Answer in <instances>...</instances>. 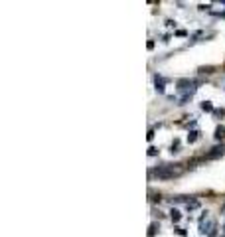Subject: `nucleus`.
<instances>
[{"mask_svg": "<svg viewBox=\"0 0 225 237\" xmlns=\"http://www.w3.org/2000/svg\"><path fill=\"white\" fill-rule=\"evenodd\" d=\"M176 34H178V36H188V32H186V30H178Z\"/></svg>", "mask_w": 225, "mask_h": 237, "instance_id": "obj_14", "label": "nucleus"}, {"mask_svg": "<svg viewBox=\"0 0 225 237\" xmlns=\"http://www.w3.org/2000/svg\"><path fill=\"white\" fill-rule=\"evenodd\" d=\"M188 209H190V212H194V209H197L200 208V202H197V200H192V202H188Z\"/></svg>", "mask_w": 225, "mask_h": 237, "instance_id": "obj_6", "label": "nucleus"}, {"mask_svg": "<svg viewBox=\"0 0 225 237\" xmlns=\"http://www.w3.org/2000/svg\"><path fill=\"white\" fill-rule=\"evenodd\" d=\"M202 111H207V113H209V111H213V105H211L209 101H203L202 103Z\"/></svg>", "mask_w": 225, "mask_h": 237, "instance_id": "obj_9", "label": "nucleus"}, {"mask_svg": "<svg viewBox=\"0 0 225 237\" xmlns=\"http://www.w3.org/2000/svg\"><path fill=\"white\" fill-rule=\"evenodd\" d=\"M148 154H150V156H156V154H158V148L150 146V148H148Z\"/></svg>", "mask_w": 225, "mask_h": 237, "instance_id": "obj_11", "label": "nucleus"}, {"mask_svg": "<svg viewBox=\"0 0 225 237\" xmlns=\"http://www.w3.org/2000/svg\"><path fill=\"white\" fill-rule=\"evenodd\" d=\"M156 89H158L160 93L164 91V79H162V77H158V75H156Z\"/></svg>", "mask_w": 225, "mask_h": 237, "instance_id": "obj_7", "label": "nucleus"}, {"mask_svg": "<svg viewBox=\"0 0 225 237\" xmlns=\"http://www.w3.org/2000/svg\"><path fill=\"white\" fill-rule=\"evenodd\" d=\"M170 215H172V221H176V223H178L180 219H182V215H180V212H178V209H172V212H170Z\"/></svg>", "mask_w": 225, "mask_h": 237, "instance_id": "obj_8", "label": "nucleus"}, {"mask_svg": "<svg viewBox=\"0 0 225 237\" xmlns=\"http://www.w3.org/2000/svg\"><path fill=\"white\" fill-rule=\"evenodd\" d=\"M180 174H182L180 164H164L158 166L156 170H152V176H156L158 180H172V178H178Z\"/></svg>", "mask_w": 225, "mask_h": 237, "instance_id": "obj_1", "label": "nucleus"}, {"mask_svg": "<svg viewBox=\"0 0 225 237\" xmlns=\"http://www.w3.org/2000/svg\"><path fill=\"white\" fill-rule=\"evenodd\" d=\"M223 235H225V227H223Z\"/></svg>", "mask_w": 225, "mask_h": 237, "instance_id": "obj_15", "label": "nucleus"}, {"mask_svg": "<svg viewBox=\"0 0 225 237\" xmlns=\"http://www.w3.org/2000/svg\"><path fill=\"white\" fill-rule=\"evenodd\" d=\"M225 154V146L221 144V146H215V148H211V152H207V158L209 160H213V158H219Z\"/></svg>", "mask_w": 225, "mask_h": 237, "instance_id": "obj_4", "label": "nucleus"}, {"mask_svg": "<svg viewBox=\"0 0 225 237\" xmlns=\"http://www.w3.org/2000/svg\"><path fill=\"white\" fill-rule=\"evenodd\" d=\"M178 146H180V142L174 140V142H172V152H178Z\"/></svg>", "mask_w": 225, "mask_h": 237, "instance_id": "obj_12", "label": "nucleus"}, {"mask_svg": "<svg viewBox=\"0 0 225 237\" xmlns=\"http://www.w3.org/2000/svg\"><path fill=\"white\" fill-rule=\"evenodd\" d=\"M178 93H180V105H184L190 97H192L194 93H196V89H197V83L196 81H192V79H180L178 83Z\"/></svg>", "mask_w": 225, "mask_h": 237, "instance_id": "obj_2", "label": "nucleus"}, {"mask_svg": "<svg viewBox=\"0 0 225 237\" xmlns=\"http://www.w3.org/2000/svg\"><path fill=\"white\" fill-rule=\"evenodd\" d=\"M197 138V130H192V133L188 134V142H194Z\"/></svg>", "mask_w": 225, "mask_h": 237, "instance_id": "obj_10", "label": "nucleus"}, {"mask_svg": "<svg viewBox=\"0 0 225 237\" xmlns=\"http://www.w3.org/2000/svg\"><path fill=\"white\" fill-rule=\"evenodd\" d=\"M154 231H156V223H152L150 225V235H154Z\"/></svg>", "mask_w": 225, "mask_h": 237, "instance_id": "obj_13", "label": "nucleus"}, {"mask_svg": "<svg viewBox=\"0 0 225 237\" xmlns=\"http://www.w3.org/2000/svg\"><path fill=\"white\" fill-rule=\"evenodd\" d=\"M215 138H217V140L225 138V127H223V124H219V127L215 128Z\"/></svg>", "mask_w": 225, "mask_h": 237, "instance_id": "obj_5", "label": "nucleus"}, {"mask_svg": "<svg viewBox=\"0 0 225 237\" xmlns=\"http://www.w3.org/2000/svg\"><path fill=\"white\" fill-rule=\"evenodd\" d=\"M223 237H225V235H223Z\"/></svg>", "mask_w": 225, "mask_h": 237, "instance_id": "obj_16", "label": "nucleus"}, {"mask_svg": "<svg viewBox=\"0 0 225 237\" xmlns=\"http://www.w3.org/2000/svg\"><path fill=\"white\" fill-rule=\"evenodd\" d=\"M215 229V221L213 219H209V215H207V212H203V215L200 218V235H209L211 231Z\"/></svg>", "mask_w": 225, "mask_h": 237, "instance_id": "obj_3", "label": "nucleus"}]
</instances>
